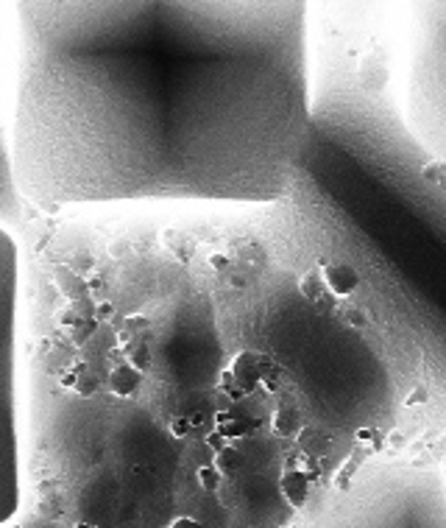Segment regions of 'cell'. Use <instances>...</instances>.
I'll list each match as a JSON object with an SVG mask.
<instances>
[{
  "label": "cell",
  "instance_id": "cell-4",
  "mask_svg": "<svg viewBox=\"0 0 446 528\" xmlns=\"http://www.w3.org/2000/svg\"><path fill=\"white\" fill-rule=\"evenodd\" d=\"M20 249L0 227V525L20 511Z\"/></svg>",
  "mask_w": 446,
  "mask_h": 528
},
{
  "label": "cell",
  "instance_id": "cell-3",
  "mask_svg": "<svg viewBox=\"0 0 446 528\" xmlns=\"http://www.w3.org/2000/svg\"><path fill=\"white\" fill-rule=\"evenodd\" d=\"M396 82L410 140L446 176V0H402Z\"/></svg>",
  "mask_w": 446,
  "mask_h": 528
},
{
  "label": "cell",
  "instance_id": "cell-5",
  "mask_svg": "<svg viewBox=\"0 0 446 528\" xmlns=\"http://www.w3.org/2000/svg\"><path fill=\"white\" fill-rule=\"evenodd\" d=\"M440 464H443V473H446V455H443V458H440Z\"/></svg>",
  "mask_w": 446,
  "mask_h": 528
},
{
  "label": "cell",
  "instance_id": "cell-1",
  "mask_svg": "<svg viewBox=\"0 0 446 528\" xmlns=\"http://www.w3.org/2000/svg\"><path fill=\"white\" fill-rule=\"evenodd\" d=\"M313 0H20L12 168L42 210L276 205L307 160Z\"/></svg>",
  "mask_w": 446,
  "mask_h": 528
},
{
  "label": "cell",
  "instance_id": "cell-2",
  "mask_svg": "<svg viewBox=\"0 0 446 528\" xmlns=\"http://www.w3.org/2000/svg\"><path fill=\"white\" fill-rule=\"evenodd\" d=\"M284 528H446L443 464L407 450L362 455Z\"/></svg>",
  "mask_w": 446,
  "mask_h": 528
}]
</instances>
